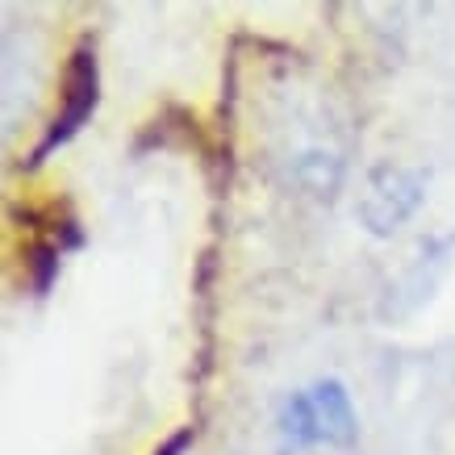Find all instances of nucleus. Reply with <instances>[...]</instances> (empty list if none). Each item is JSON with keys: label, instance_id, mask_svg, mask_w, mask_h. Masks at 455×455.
<instances>
[{"label": "nucleus", "instance_id": "nucleus-1", "mask_svg": "<svg viewBox=\"0 0 455 455\" xmlns=\"http://www.w3.org/2000/svg\"><path fill=\"white\" fill-rule=\"evenodd\" d=\"M339 122L331 109L309 105V100H292V109L284 113V122L276 125V164L284 167V180L292 188L331 201L343 184L347 155L339 142Z\"/></svg>", "mask_w": 455, "mask_h": 455}, {"label": "nucleus", "instance_id": "nucleus-2", "mask_svg": "<svg viewBox=\"0 0 455 455\" xmlns=\"http://www.w3.org/2000/svg\"><path fill=\"white\" fill-rule=\"evenodd\" d=\"M359 439V418L343 380H317L297 388L280 410V443L284 451L309 447H351Z\"/></svg>", "mask_w": 455, "mask_h": 455}, {"label": "nucleus", "instance_id": "nucleus-3", "mask_svg": "<svg viewBox=\"0 0 455 455\" xmlns=\"http://www.w3.org/2000/svg\"><path fill=\"white\" fill-rule=\"evenodd\" d=\"M427 201V172L405 164H380L368 172V188L359 196V221L368 235L385 238L418 213Z\"/></svg>", "mask_w": 455, "mask_h": 455}, {"label": "nucleus", "instance_id": "nucleus-4", "mask_svg": "<svg viewBox=\"0 0 455 455\" xmlns=\"http://www.w3.org/2000/svg\"><path fill=\"white\" fill-rule=\"evenodd\" d=\"M97 88H100L97 84V51H92V42H80V46L71 51L68 76H63V109H59L55 125L46 130L42 147L34 151V164H42L55 147H63L68 139L80 134V125L97 109Z\"/></svg>", "mask_w": 455, "mask_h": 455}, {"label": "nucleus", "instance_id": "nucleus-5", "mask_svg": "<svg viewBox=\"0 0 455 455\" xmlns=\"http://www.w3.org/2000/svg\"><path fill=\"white\" fill-rule=\"evenodd\" d=\"M188 443H193V430H180L176 439L167 443L164 451H155V455H180V451H184V447H188Z\"/></svg>", "mask_w": 455, "mask_h": 455}]
</instances>
